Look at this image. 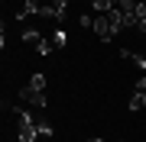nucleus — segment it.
<instances>
[{"label": "nucleus", "mask_w": 146, "mask_h": 142, "mask_svg": "<svg viewBox=\"0 0 146 142\" xmlns=\"http://www.w3.org/2000/svg\"><path fill=\"white\" fill-rule=\"evenodd\" d=\"M94 36H98L101 42H110V39H114V32H110V20H107V13H94Z\"/></svg>", "instance_id": "f257e3e1"}, {"label": "nucleus", "mask_w": 146, "mask_h": 142, "mask_svg": "<svg viewBox=\"0 0 146 142\" xmlns=\"http://www.w3.org/2000/svg\"><path fill=\"white\" fill-rule=\"evenodd\" d=\"M20 100H23V103H33L36 110H42V107H46V94H36V90H33L29 84L20 90Z\"/></svg>", "instance_id": "f03ea898"}, {"label": "nucleus", "mask_w": 146, "mask_h": 142, "mask_svg": "<svg viewBox=\"0 0 146 142\" xmlns=\"http://www.w3.org/2000/svg\"><path fill=\"white\" fill-rule=\"evenodd\" d=\"M16 136H20V142H36L39 139V129H36V123H20Z\"/></svg>", "instance_id": "7ed1b4c3"}, {"label": "nucleus", "mask_w": 146, "mask_h": 142, "mask_svg": "<svg viewBox=\"0 0 146 142\" xmlns=\"http://www.w3.org/2000/svg\"><path fill=\"white\" fill-rule=\"evenodd\" d=\"M39 10H42V3L39 0H26V3H23V10L13 16V20H29V16H39Z\"/></svg>", "instance_id": "20e7f679"}, {"label": "nucleus", "mask_w": 146, "mask_h": 142, "mask_svg": "<svg viewBox=\"0 0 146 142\" xmlns=\"http://www.w3.org/2000/svg\"><path fill=\"white\" fill-rule=\"evenodd\" d=\"M36 129H39V139H52V136H55V126L46 120V116H39V120H36Z\"/></svg>", "instance_id": "39448f33"}, {"label": "nucleus", "mask_w": 146, "mask_h": 142, "mask_svg": "<svg viewBox=\"0 0 146 142\" xmlns=\"http://www.w3.org/2000/svg\"><path fill=\"white\" fill-rule=\"evenodd\" d=\"M29 87L36 90V94H46V74H42V71H33V78H29Z\"/></svg>", "instance_id": "423d86ee"}, {"label": "nucleus", "mask_w": 146, "mask_h": 142, "mask_svg": "<svg viewBox=\"0 0 146 142\" xmlns=\"http://www.w3.org/2000/svg\"><path fill=\"white\" fill-rule=\"evenodd\" d=\"M91 7H94V13H110L117 7V0H91Z\"/></svg>", "instance_id": "0eeeda50"}, {"label": "nucleus", "mask_w": 146, "mask_h": 142, "mask_svg": "<svg viewBox=\"0 0 146 142\" xmlns=\"http://www.w3.org/2000/svg\"><path fill=\"white\" fill-rule=\"evenodd\" d=\"M65 42H68V32H65V29H62V26H58V29H55V32H52V45H58V48H62V45H65Z\"/></svg>", "instance_id": "6e6552de"}, {"label": "nucleus", "mask_w": 146, "mask_h": 142, "mask_svg": "<svg viewBox=\"0 0 146 142\" xmlns=\"http://www.w3.org/2000/svg\"><path fill=\"white\" fill-rule=\"evenodd\" d=\"M36 52H39L42 58H46L49 52H52V39H39V42H36Z\"/></svg>", "instance_id": "1a4fd4ad"}, {"label": "nucleus", "mask_w": 146, "mask_h": 142, "mask_svg": "<svg viewBox=\"0 0 146 142\" xmlns=\"http://www.w3.org/2000/svg\"><path fill=\"white\" fill-rule=\"evenodd\" d=\"M39 39H42V36H39V29H23V42H33V45H36Z\"/></svg>", "instance_id": "9d476101"}, {"label": "nucleus", "mask_w": 146, "mask_h": 142, "mask_svg": "<svg viewBox=\"0 0 146 142\" xmlns=\"http://www.w3.org/2000/svg\"><path fill=\"white\" fill-rule=\"evenodd\" d=\"M78 26H81V29H94V16L81 13V16H78Z\"/></svg>", "instance_id": "9b49d317"}, {"label": "nucleus", "mask_w": 146, "mask_h": 142, "mask_svg": "<svg viewBox=\"0 0 146 142\" xmlns=\"http://www.w3.org/2000/svg\"><path fill=\"white\" fill-rule=\"evenodd\" d=\"M117 7H120L123 13H133V10H136V0H117Z\"/></svg>", "instance_id": "f8f14e48"}, {"label": "nucleus", "mask_w": 146, "mask_h": 142, "mask_svg": "<svg viewBox=\"0 0 146 142\" xmlns=\"http://www.w3.org/2000/svg\"><path fill=\"white\" fill-rule=\"evenodd\" d=\"M52 7L58 10V16L65 20V13H68V0H52Z\"/></svg>", "instance_id": "ddd939ff"}, {"label": "nucleus", "mask_w": 146, "mask_h": 142, "mask_svg": "<svg viewBox=\"0 0 146 142\" xmlns=\"http://www.w3.org/2000/svg\"><path fill=\"white\" fill-rule=\"evenodd\" d=\"M127 107H130L133 113H136V110H143V97H140V94H133V97H130V103H127Z\"/></svg>", "instance_id": "4468645a"}, {"label": "nucleus", "mask_w": 146, "mask_h": 142, "mask_svg": "<svg viewBox=\"0 0 146 142\" xmlns=\"http://www.w3.org/2000/svg\"><path fill=\"white\" fill-rule=\"evenodd\" d=\"M136 23H140V20H146V3H143V0H136Z\"/></svg>", "instance_id": "2eb2a0df"}, {"label": "nucleus", "mask_w": 146, "mask_h": 142, "mask_svg": "<svg viewBox=\"0 0 146 142\" xmlns=\"http://www.w3.org/2000/svg\"><path fill=\"white\" fill-rule=\"evenodd\" d=\"M136 94H146V74H140V78H136Z\"/></svg>", "instance_id": "dca6fc26"}, {"label": "nucleus", "mask_w": 146, "mask_h": 142, "mask_svg": "<svg viewBox=\"0 0 146 142\" xmlns=\"http://www.w3.org/2000/svg\"><path fill=\"white\" fill-rule=\"evenodd\" d=\"M136 32H143V36H146V20H140V23H136Z\"/></svg>", "instance_id": "f3484780"}, {"label": "nucleus", "mask_w": 146, "mask_h": 142, "mask_svg": "<svg viewBox=\"0 0 146 142\" xmlns=\"http://www.w3.org/2000/svg\"><path fill=\"white\" fill-rule=\"evenodd\" d=\"M88 142H104V139H101V136H94V139H88Z\"/></svg>", "instance_id": "a211bd4d"}, {"label": "nucleus", "mask_w": 146, "mask_h": 142, "mask_svg": "<svg viewBox=\"0 0 146 142\" xmlns=\"http://www.w3.org/2000/svg\"><path fill=\"white\" fill-rule=\"evenodd\" d=\"M140 97H143V107H146V94H140Z\"/></svg>", "instance_id": "6ab92c4d"}]
</instances>
